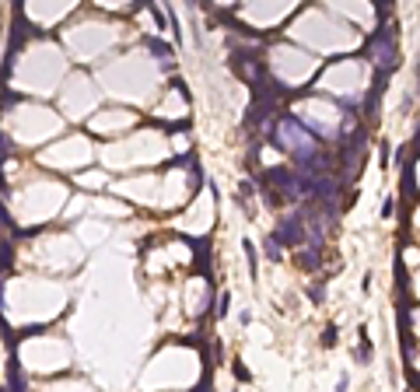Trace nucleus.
<instances>
[{"label":"nucleus","mask_w":420,"mask_h":392,"mask_svg":"<svg viewBox=\"0 0 420 392\" xmlns=\"http://www.w3.org/2000/svg\"><path fill=\"white\" fill-rule=\"evenodd\" d=\"M280 245H284V242H280V238L273 235L270 242H266V256H270V259H280Z\"/></svg>","instance_id":"obj_6"},{"label":"nucleus","mask_w":420,"mask_h":392,"mask_svg":"<svg viewBox=\"0 0 420 392\" xmlns=\"http://www.w3.org/2000/svg\"><path fill=\"white\" fill-rule=\"evenodd\" d=\"M294 263H298L301 270H319V266H322V249H319V245H312L308 252L294 256Z\"/></svg>","instance_id":"obj_3"},{"label":"nucleus","mask_w":420,"mask_h":392,"mask_svg":"<svg viewBox=\"0 0 420 392\" xmlns=\"http://www.w3.org/2000/svg\"><path fill=\"white\" fill-rule=\"evenodd\" d=\"M11 385H14V389H25V375H21L18 364H14V371H11Z\"/></svg>","instance_id":"obj_8"},{"label":"nucleus","mask_w":420,"mask_h":392,"mask_svg":"<svg viewBox=\"0 0 420 392\" xmlns=\"http://www.w3.org/2000/svg\"><path fill=\"white\" fill-rule=\"evenodd\" d=\"M242 245H245V256H249V270L256 277V249H252V242H242Z\"/></svg>","instance_id":"obj_7"},{"label":"nucleus","mask_w":420,"mask_h":392,"mask_svg":"<svg viewBox=\"0 0 420 392\" xmlns=\"http://www.w3.org/2000/svg\"><path fill=\"white\" fill-rule=\"evenodd\" d=\"M273 235H277L287 249H298L301 242H308V231H305V210H298V214H291V217H284V221H280V228L273 231Z\"/></svg>","instance_id":"obj_2"},{"label":"nucleus","mask_w":420,"mask_h":392,"mask_svg":"<svg viewBox=\"0 0 420 392\" xmlns=\"http://www.w3.org/2000/svg\"><path fill=\"white\" fill-rule=\"evenodd\" d=\"M147 49H151V56H158V60L172 56V46L168 42H158V39H147Z\"/></svg>","instance_id":"obj_4"},{"label":"nucleus","mask_w":420,"mask_h":392,"mask_svg":"<svg viewBox=\"0 0 420 392\" xmlns=\"http://www.w3.org/2000/svg\"><path fill=\"white\" fill-rule=\"evenodd\" d=\"M252 196V182H242L238 186V200H249Z\"/></svg>","instance_id":"obj_11"},{"label":"nucleus","mask_w":420,"mask_h":392,"mask_svg":"<svg viewBox=\"0 0 420 392\" xmlns=\"http://www.w3.org/2000/svg\"><path fill=\"white\" fill-rule=\"evenodd\" d=\"M322 294H326V291H322L319 284H312V287H308V298H312V301H322Z\"/></svg>","instance_id":"obj_12"},{"label":"nucleus","mask_w":420,"mask_h":392,"mask_svg":"<svg viewBox=\"0 0 420 392\" xmlns=\"http://www.w3.org/2000/svg\"><path fill=\"white\" fill-rule=\"evenodd\" d=\"M406 382H410V385H417V389H420V371H406Z\"/></svg>","instance_id":"obj_14"},{"label":"nucleus","mask_w":420,"mask_h":392,"mask_svg":"<svg viewBox=\"0 0 420 392\" xmlns=\"http://www.w3.org/2000/svg\"><path fill=\"white\" fill-rule=\"evenodd\" d=\"M371 7L378 11L382 21H389V11H392V0H371Z\"/></svg>","instance_id":"obj_5"},{"label":"nucleus","mask_w":420,"mask_h":392,"mask_svg":"<svg viewBox=\"0 0 420 392\" xmlns=\"http://www.w3.org/2000/svg\"><path fill=\"white\" fill-rule=\"evenodd\" d=\"M361 56L364 60H375V67H385V70H396V28L389 25V21H378V28L371 32V39L368 46L361 49Z\"/></svg>","instance_id":"obj_1"},{"label":"nucleus","mask_w":420,"mask_h":392,"mask_svg":"<svg viewBox=\"0 0 420 392\" xmlns=\"http://www.w3.org/2000/svg\"><path fill=\"white\" fill-rule=\"evenodd\" d=\"M235 375H238L242 382H249V378H252V375H249V368H242V364H235Z\"/></svg>","instance_id":"obj_13"},{"label":"nucleus","mask_w":420,"mask_h":392,"mask_svg":"<svg viewBox=\"0 0 420 392\" xmlns=\"http://www.w3.org/2000/svg\"><path fill=\"white\" fill-rule=\"evenodd\" d=\"M228 305H231V298L224 294V298H221V305H217V315H224V312H228Z\"/></svg>","instance_id":"obj_15"},{"label":"nucleus","mask_w":420,"mask_h":392,"mask_svg":"<svg viewBox=\"0 0 420 392\" xmlns=\"http://www.w3.org/2000/svg\"><path fill=\"white\" fill-rule=\"evenodd\" d=\"M357 357H361V361H368V357H371V343H368V336H361V350H357Z\"/></svg>","instance_id":"obj_10"},{"label":"nucleus","mask_w":420,"mask_h":392,"mask_svg":"<svg viewBox=\"0 0 420 392\" xmlns=\"http://www.w3.org/2000/svg\"><path fill=\"white\" fill-rule=\"evenodd\" d=\"M336 343V326H326V336H322V347H333Z\"/></svg>","instance_id":"obj_9"}]
</instances>
